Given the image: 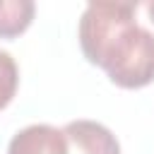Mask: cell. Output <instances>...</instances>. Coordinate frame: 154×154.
Wrapping results in <instances>:
<instances>
[{"mask_svg": "<svg viewBox=\"0 0 154 154\" xmlns=\"http://www.w3.org/2000/svg\"><path fill=\"white\" fill-rule=\"evenodd\" d=\"M132 2H89L79 19V46L91 65L123 89L154 82V34L137 24Z\"/></svg>", "mask_w": 154, "mask_h": 154, "instance_id": "6da1fadb", "label": "cell"}, {"mask_svg": "<svg viewBox=\"0 0 154 154\" xmlns=\"http://www.w3.org/2000/svg\"><path fill=\"white\" fill-rule=\"evenodd\" d=\"M19 84V70L7 51H0V111L14 99Z\"/></svg>", "mask_w": 154, "mask_h": 154, "instance_id": "5b68a950", "label": "cell"}, {"mask_svg": "<svg viewBox=\"0 0 154 154\" xmlns=\"http://www.w3.org/2000/svg\"><path fill=\"white\" fill-rule=\"evenodd\" d=\"M36 5L31 0H0V38H14L29 29Z\"/></svg>", "mask_w": 154, "mask_h": 154, "instance_id": "277c9868", "label": "cell"}, {"mask_svg": "<svg viewBox=\"0 0 154 154\" xmlns=\"http://www.w3.org/2000/svg\"><path fill=\"white\" fill-rule=\"evenodd\" d=\"M147 12H149V17L154 19V2H149V5H147Z\"/></svg>", "mask_w": 154, "mask_h": 154, "instance_id": "8992f818", "label": "cell"}, {"mask_svg": "<svg viewBox=\"0 0 154 154\" xmlns=\"http://www.w3.org/2000/svg\"><path fill=\"white\" fill-rule=\"evenodd\" d=\"M67 154H120L116 135L96 120H72L63 128Z\"/></svg>", "mask_w": 154, "mask_h": 154, "instance_id": "7a4b0ae2", "label": "cell"}, {"mask_svg": "<svg viewBox=\"0 0 154 154\" xmlns=\"http://www.w3.org/2000/svg\"><path fill=\"white\" fill-rule=\"evenodd\" d=\"M7 154H67V137L48 123L26 125L10 140Z\"/></svg>", "mask_w": 154, "mask_h": 154, "instance_id": "3957f363", "label": "cell"}]
</instances>
